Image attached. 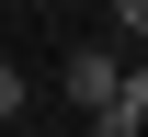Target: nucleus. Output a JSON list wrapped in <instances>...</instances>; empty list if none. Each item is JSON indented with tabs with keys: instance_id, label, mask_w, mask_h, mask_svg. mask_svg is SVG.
Returning <instances> with one entry per match:
<instances>
[{
	"instance_id": "f257e3e1",
	"label": "nucleus",
	"mask_w": 148,
	"mask_h": 137,
	"mask_svg": "<svg viewBox=\"0 0 148 137\" xmlns=\"http://www.w3.org/2000/svg\"><path fill=\"white\" fill-rule=\"evenodd\" d=\"M91 137H148V57L114 69V92L91 103Z\"/></svg>"
},
{
	"instance_id": "20e7f679",
	"label": "nucleus",
	"mask_w": 148,
	"mask_h": 137,
	"mask_svg": "<svg viewBox=\"0 0 148 137\" xmlns=\"http://www.w3.org/2000/svg\"><path fill=\"white\" fill-rule=\"evenodd\" d=\"M114 23H125V34H148V0H114Z\"/></svg>"
},
{
	"instance_id": "f03ea898",
	"label": "nucleus",
	"mask_w": 148,
	"mask_h": 137,
	"mask_svg": "<svg viewBox=\"0 0 148 137\" xmlns=\"http://www.w3.org/2000/svg\"><path fill=\"white\" fill-rule=\"evenodd\" d=\"M114 69H125L114 46H69V57H57V80H69V103H103V92H114Z\"/></svg>"
},
{
	"instance_id": "7ed1b4c3",
	"label": "nucleus",
	"mask_w": 148,
	"mask_h": 137,
	"mask_svg": "<svg viewBox=\"0 0 148 137\" xmlns=\"http://www.w3.org/2000/svg\"><path fill=\"white\" fill-rule=\"evenodd\" d=\"M23 103H34V80H23L12 57H0V126H23Z\"/></svg>"
}]
</instances>
